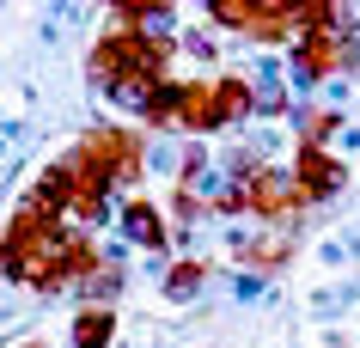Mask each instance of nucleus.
Here are the masks:
<instances>
[{
	"mask_svg": "<svg viewBox=\"0 0 360 348\" xmlns=\"http://www.w3.org/2000/svg\"><path fill=\"white\" fill-rule=\"evenodd\" d=\"M257 110V86L245 74H214V79H177V129L184 135H214L232 129Z\"/></svg>",
	"mask_w": 360,
	"mask_h": 348,
	"instance_id": "1",
	"label": "nucleus"
},
{
	"mask_svg": "<svg viewBox=\"0 0 360 348\" xmlns=\"http://www.w3.org/2000/svg\"><path fill=\"white\" fill-rule=\"evenodd\" d=\"M232 190H238V208H245L250 220H257V226L287 232V226H293V220L305 214L300 190H293V177H287L281 165H269V159H263V165H245Z\"/></svg>",
	"mask_w": 360,
	"mask_h": 348,
	"instance_id": "2",
	"label": "nucleus"
},
{
	"mask_svg": "<svg viewBox=\"0 0 360 348\" xmlns=\"http://www.w3.org/2000/svg\"><path fill=\"white\" fill-rule=\"evenodd\" d=\"M74 153L86 159L110 190H129V183H141V172H147V147H141V135H134V129H116V122L86 129Z\"/></svg>",
	"mask_w": 360,
	"mask_h": 348,
	"instance_id": "3",
	"label": "nucleus"
},
{
	"mask_svg": "<svg viewBox=\"0 0 360 348\" xmlns=\"http://www.w3.org/2000/svg\"><path fill=\"white\" fill-rule=\"evenodd\" d=\"M360 61V37L348 31V19L330 25V31H305L300 43H293V79L300 86H318V79L342 74V67H354Z\"/></svg>",
	"mask_w": 360,
	"mask_h": 348,
	"instance_id": "4",
	"label": "nucleus"
},
{
	"mask_svg": "<svg viewBox=\"0 0 360 348\" xmlns=\"http://www.w3.org/2000/svg\"><path fill=\"white\" fill-rule=\"evenodd\" d=\"M287 177H293L300 202L311 208V202H330V195L348 183V165H342L330 147H293V165H287Z\"/></svg>",
	"mask_w": 360,
	"mask_h": 348,
	"instance_id": "5",
	"label": "nucleus"
},
{
	"mask_svg": "<svg viewBox=\"0 0 360 348\" xmlns=\"http://www.w3.org/2000/svg\"><path fill=\"white\" fill-rule=\"evenodd\" d=\"M232 257H238L245 269L275 275V269H287V263H293V232H275V226L238 232V238H232Z\"/></svg>",
	"mask_w": 360,
	"mask_h": 348,
	"instance_id": "6",
	"label": "nucleus"
},
{
	"mask_svg": "<svg viewBox=\"0 0 360 348\" xmlns=\"http://www.w3.org/2000/svg\"><path fill=\"white\" fill-rule=\"evenodd\" d=\"M116 226H122V238H129V245H141V251H165V245H171L165 208H159V202H147V195H129V202H122V214H116Z\"/></svg>",
	"mask_w": 360,
	"mask_h": 348,
	"instance_id": "7",
	"label": "nucleus"
},
{
	"mask_svg": "<svg viewBox=\"0 0 360 348\" xmlns=\"http://www.w3.org/2000/svg\"><path fill=\"white\" fill-rule=\"evenodd\" d=\"M68 342L74 348H110L116 342V306H79Z\"/></svg>",
	"mask_w": 360,
	"mask_h": 348,
	"instance_id": "8",
	"label": "nucleus"
},
{
	"mask_svg": "<svg viewBox=\"0 0 360 348\" xmlns=\"http://www.w3.org/2000/svg\"><path fill=\"white\" fill-rule=\"evenodd\" d=\"M202 281H208V263H202V257H177V263L165 269V293L171 299H195Z\"/></svg>",
	"mask_w": 360,
	"mask_h": 348,
	"instance_id": "9",
	"label": "nucleus"
},
{
	"mask_svg": "<svg viewBox=\"0 0 360 348\" xmlns=\"http://www.w3.org/2000/svg\"><path fill=\"white\" fill-rule=\"evenodd\" d=\"M122 281H129V275H122V263H116V257H104V263L86 275V293H92L86 306H110L116 293H122Z\"/></svg>",
	"mask_w": 360,
	"mask_h": 348,
	"instance_id": "10",
	"label": "nucleus"
},
{
	"mask_svg": "<svg viewBox=\"0 0 360 348\" xmlns=\"http://www.w3.org/2000/svg\"><path fill=\"white\" fill-rule=\"evenodd\" d=\"M19 348H49V342H19Z\"/></svg>",
	"mask_w": 360,
	"mask_h": 348,
	"instance_id": "11",
	"label": "nucleus"
}]
</instances>
